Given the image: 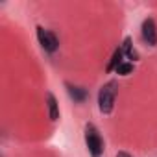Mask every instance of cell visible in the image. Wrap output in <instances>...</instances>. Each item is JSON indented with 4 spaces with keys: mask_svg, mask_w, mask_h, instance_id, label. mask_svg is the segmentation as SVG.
<instances>
[{
    "mask_svg": "<svg viewBox=\"0 0 157 157\" xmlns=\"http://www.w3.org/2000/svg\"><path fill=\"white\" fill-rule=\"evenodd\" d=\"M115 96H117V83L109 82L107 85H104L98 93V107L104 115H109L113 111L115 105Z\"/></svg>",
    "mask_w": 157,
    "mask_h": 157,
    "instance_id": "obj_1",
    "label": "cell"
},
{
    "mask_svg": "<svg viewBox=\"0 0 157 157\" xmlns=\"http://www.w3.org/2000/svg\"><path fill=\"white\" fill-rule=\"evenodd\" d=\"M85 144H87L89 151H91L94 157H100V153L104 151L102 137H100L98 129H96L93 124H87V126H85Z\"/></svg>",
    "mask_w": 157,
    "mask_h": 157,
    "instance_id": "obj_2",
    "label": "cell"
},
{
    "mask_svg": "<svg viewBox=\"0 0 157 157\" xmlns=\"http://www.w3.org/2000/svg\"><path fill=\"white\" fill-rule=\"evenodd\" d=\"M37 39L41 43V46L46 50V52H56L57 50V37L50 32V30H44V28H37Z\"/></svg>",
    "mask_w": 157,
    "mask_h": 157,
    "instance_id": "obj_3",
    "label": "cell"
},
{
    "mask_svg": "<svg viewBox=\"0 0 157 157\" xmlns=\"http://www.w3.org/2000/svg\"><path fill=\"white\" fill-rule=\"evenodd\" d=\"M142 39L148 44H157V26L153 22V19H146L142 22Z\"/></svg>",
    "mask_w": 157,
    "mask_h": 157,
    "instance_id": "obj_4",
    "label": "cell"
},
{
    "mask_svg": "<svg viewBox=\"0 0 157 157\" xmlns=\"http://www.w3.org/2000/svg\"><path fill=\"white\" fill-rule=\"evenodd\" d=\"M46 102H48V115L52 120H57L59 118V107H57V100L54 94H48L46 96Z\"/></svg>",
    "mask_w": 157,
    "mask_h": 157,
    "instance_id": "obj_5",
    "label": "cell"
},
{
    "mask_svg": "<svg viewBox=\"0 0 157 157\" xmlns=\"http://www.w3.org/2000/svg\"><path fill=\"white\" fill-rule=\"evenodd\" d=\"M122 57H124V54H122V50L120 48H117L115 52H113V57H111V61H109V65H107V72H111V70H117L124 61H122Z\"/></svg>",
    "mask_w": 157,
    "mask_h": 157,
    "instance_id": "obj_6",
    "label": "cell"
},
{
    "mask_svg": "<svg viewBox=\"0 0 157 157\" xmlns=\"http://www.w3.org/2000/svg\"><path fill=\"white\" fill-rule=\"evenodd\" d=\"M122 54L128 57V59H137V54H135V50H133V44H131V37H126L124 39V44H122Z\"/></svg>",
    "mask_w": 157,
    "mask_h": 157,
    "instance_id": "obj_7",
    "label": "cell"
},
{
    "mask_svg": "<svg viewBox=\"0 0 157 157\" xmlns=\"http://www.w3.org/2000/svg\"><path fill=\"white\" fill-rule=\"evenodd\" d=\"M117 72H118L120 76H128V74H131V72H133V63H122V65L117 68Z\"/></svg>",
    "mask_w": 157,
    "mask_h": 157,
    "instance_id": "obj_8",
    "label": "cell"
},
{
    "mask_svg": "<svg viewBox=\"0 0 157 157\" xmlns=\"http://www.w3.org/2000/svg\"><path fill=\"white\" fill-rule=\"evenodd\" d=\"M68 93H70V96L74 98V100H83L85 98V93L83 91H80V89H76V87H68Z\"/></svg>",
    "mask_w": 157,
    "mask_h": 157,
    "instance_id": "obj_9",
    "label": "cell"
},
{
    "mask_svg": "<svg viewBox=\"0 0 157 157\" xmlns=\"http://www.w3.org/2000/svg\"><path fill=\"white\" fill-rule=\"evenodd\" d=\"M117 157H131V155H129V153H126V151H118V153H117Z\"/></svg>",
    "mask_w": 157,
    "mask_h": 157,
    "instance_id": "obj_10",
    "label": "cell"
}]
</instances>
